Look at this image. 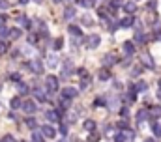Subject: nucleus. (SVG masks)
Here are the masks:
<instances>
[{
	"instance_id": "10",
	"label": "nucleus",
	"mask_w": 161,
	"mask_h": 142,
	"mask_svg": "<svg viewBox=\"0 0 161 142\" xmlns=\"http://www.w3.org/2000/svg\"><path fill=\"white\" fill-rule=\"evenodd\" d=\"M6 37L11 39V41L19 39V37H21V28H11V30H8V36H6Z\"/></svg>"
},
{
	"instance_id": "9",
	"label": "nucleus",
	"mask_w": 161,
	"mask_h": 142,
	"mask_svg": "<svg viewBox=\"0 0 161 142\" xmlns=\"http://www.w3.org/2000/svg\"><path fill=\"white\" fill-rule=\"evenodd\" d=\"M124 52H125L127 56H133V54H135V45H133L131 41H124Z\"/></svg>"
},
{
	"instance_id": "14",
	"label": "nucleus",
	"mask_w": 161,
	"mask_h": 142,
	"mask_svg": "<svg viewBox=\"0 0 161 142\" xmlns=\"http://www.w3.org/2000/svg\"><path fill=\"white\" fill-rule=\"evenodd\" d=\"M71 71H73V64L71 62H66L64 64V71H62V77H69Z\"/></svg>"
},
{
	"instance_id": "20",
	"label": "nucleus",
	"mask_w": 161,
	"mask_h": 142,
	"mask_svg": "<svg viewBox=\"0 0 161 142\" xmlns=\"http://www.w3.org/2000/svg\"><path fill=\"white\" fill-rule=\"evenodd\" d=\"M146 118H148V110H146V108H142V110L137 112V120H139V122H144Z\"/></svg>"
},
{
	"instance_id": "1",
	"label": "nucleus",
	"mask_w": 161,
	"mask_h": 142,
	"mask_svg": "<svg viewBox=\"0 0 161 142\" xmlns=\"http://www.w3.org/2000/svg\"><path fill=\"white\" fill-rule=\"evenodd\" d=\"M99 41H101V37H99V36L92 34V36H88V37H86L84 47H86V49H96V47L99 45Z\"/></svg>"
},
{
	"instance_id": "13",
	"label": "nucleus",
	"mask_w": 161,
	"mask_h": 142,
	"mask_svg": "<svg viewBox=\"0 0 161 142\" xmlns=\"http://www.w3.org/2000/svg\"><path fill=\"white\" fill-rule=\"evenodd\" d=\"M97 77H99V80H109L111 79V71L107 69V68H103V69H99Z\"/></svg>"
},
{
	"instance_id": "54",
	"label": "nucleus",
	"mask_w": 161,
	"mask_h": 142,
	"mask_svg": "<svg viewBox=\"0 0 161 142\" xmlns=\"http://www.w3.org/2000/svg\"><path fill=\"white\" fill-rule=\"evenodd\" d=\"M58 142H66V140H58Z\"/></svg>"
},
{
	"instance_id": "19",
	"label": "nucleus",
	"mask_w": 161,
	"mask_h": 142,
	"mask_svg": "<svg viewBox=\"0 0 161 142\" xmlns=\"http://www.w3.org/2000/svg\"><path fill=\"white\" fill-rule=\"evenodd\" d=\"M17 90H19L21 96H26V94H28V86H26L25 82H19V84H17Z\"/></svg>"
},
{
	"instance_id": "6",
	"label": "nucleus",
	"mask_w": 161,
	"mask_h": 142,
	"mask_svg": "<svg viewBox=\"0 0 161 142\" xmlns=\"http://www.w3.org/2000/svg\"><path fill=\"white\" fill-rule=\"evenodd\" d=\"M21 108H23L26 114H32V112H36V103H34V101H23V103H21Z\"/></svg>"
},
{
	"instance_id": "30",
	"label": "nucleus",
	"mask_w": 161,
	"mask_h": 142,
	"mask_svg": "<svg viewBox=\"0 0 161 142\" xmlns=\"http://www.w3.org/2000/svg\"><path fill=\"white\" fill-rule=\"evenodd\" d=\"M99 139H101V137H99V133H92V135L88 137V142H97Z\"/></svg>"
},
{
	"instance_id": "15",
	"label": "nucleus",
	"mask_w": 161,
	"mask_h": 142,
	"mask_svg": "<svg viewBox=\"0 0 161 142\" xmlns=\"http://www.w3.org/2000/svg\"><path fill=\"white\" fill-rule=\"evenodd\" d=\"M17 21H19V25H21V26H25V28H30V19H28L26 15H21Z\"/></svg>"
},
{
	"instance_id": "49",
	"label": "nucleus",
	"mask_w": 161,
	"mask_h": 142,
	"mask_svg": "<svg viewBox=\"0 0 161 142\" xmlns=\"http://www.w3.org/2000/svg\"><path fill=\"white\" fill-rule=\"evenodd\" d=\"M158 97H159V99H161V90H159V92H158Z\"/></svg>"
},
{
	"instance_id": "32",
	"label": "nucleus",
	"mask_w": 161,
	"mask_h": 142,
	"mask_svg": "<svg viewBox=\"0 0 161 142\" xmlns=\"http://www.w3.org/2000/svg\"><path fill=\"white\" fill-rule=\"evenodd\" d=\"M94 105L96 106H103L105 105V99H103V97H96V99H94Z\"/></svg>"
},
{
	"instance_id": "36",
	"label": "nucleus",
	"mask_w": 161,
	"mask_h": 142,
	"mask_svg": "<svg viewBox=\"0 0 161 142\" xmlns=\"http://www.w3.org/2000/svg\"><path fill=\"white\" fill-rule=\"evenodd\" d=\"M69 103H71L69 99H64V97H62V101H60V106H62V108H68V106H69Z\"/></svg>"
},
{
	"instance_id": "39",
	"label": "nucleus",
	"mask_w": 161,
	"mask_h": 142,
	"mask_svg": "<svg viewBox=\"0 0 161 142\" xmlns=\"http://www.w3.org/2000/svg\"><path fill=\"white\" fill-rule=\"evenodd\" d=\"M82 23H84L86 26H90V25H92V19H90L88 15H84V17H82Z\"/></svg>"
},
{
	"instance_id": "43",
	"label": "nucleus",
	"mask_w": 161,
	"mask_h": 142,
	"mask_svg": "<svg viewBox=\"0 0 161 142\" xmlns=\"http://www.w3.org/2000/svg\"><path fill=\"white\" fill-rule=\"evenodd\" d=\"M49 66H51V68H54V66H56V58H54V56H53V58H49Z\"/></svg>"
},
{
	"instance_id": "35",
	"label": "nucleus",
	"mask_w": 161,
	"mask_h": 142,
	"mask_svg": "<svg viewBox=\"0 0 161 142\" xmlns=\"http://www.w3.org/2000/svg\"><path fill=\"white\" fill-rule=\"evenodd\" d=\"M124 4V0H111V4L109 6H113V8H118V6H122Z\"/></svg>"
},
{
	"instance_id": "46",
	"label": "nucleus",
	"mask_w": 161,
	"mask_h": 142,
	"mask_svg": "<svg viewBox=\"0 0 161 142\" xmlns=\"http://www.w3.org/2000/svg\"><path fill=\"white\" fill-rule=\"evenodd\" d=\"M60 133H64V135H66V133H68V125H66V123H64V125H62V129H60Z\"/></svg>"
},
{
	"instance_id": "31",
	"label": "nucleus",
	"mask_w": 161,
	"mask_h": 142,
	"mask_svg": "<svg viewBox=\"0 0 161 142\" xmlns=\"http://www.w3.org/2000/svg\"><path fill=\"white\" fill-rule=\"evenodd\" d=\"M6 51H8V43L4 39H0V54H4Z\"/></svg>"
},
{
	"instance_id": "16",
	"label": "nucleus",
	"mask_w": 161,
	"mask_h": 142,
	"mask_svg": "<svg viewBox=\"0 0 161 142\" xmlns=\"http://www.w3.org/2000/svg\"><path fill=\"white\" fill-rule=\"evenodd\" d=\"M45 116H47V120H49L51 123H54V122H58V120H60V116H58V112H51V110H49V112H47Z\"/></svg>"
},
{
	"instance_id": "37",
	"label": "nucleus",
	"mask_w": 161,
	"mask_h": 142,
	"mask_svg": "<svg viewBox=\"0 0 161 142\" xmlns=\"http://www.w3.org/2000/svg\"><path fill=\"white\" fill-rule=\"evenodd\" d=\"M118 129H122V131H124V129H127V120H125V122H124V120L118 122Z\"/></svg>"
},
{
	"instance_id": "8",
	"label": "nucleus",
	"mask_w": 161,
	"mask_h": 142,
	"mask_svg": "<svg viewBox=\"0 0 161 142\" xmlns=\"http://www.w3.org/2000/svg\"><path fill=\"white\" fill-rule=\"evenodd\" d=\"M122 8H124V11H127L129 15H133V13L137 11V6H135V2H124V4H122Z\"/></svg>"
},
{
	"instance_id": "23",
	"label": "nucleus",
	"mask_w": 161,
	"mask_h": 142,
	"mask_svg": "<svg viewBox=\"0 0 161 142\" xmlns=\"http://www.w3.org/2000/svg\"><path fill=\"white\" fill-rule=\"evenodd\" d=\"M21 103H23V101H21L19 97H13V99L9 101V105H11V108H21Z\"/></svg>"
},
{
	"instance_id": "2",
	"label": "nucleus",
	"mask_w": 161,
	"mask_h": 142,
	"mask_svg": "<svg viewBox=\"0 0 161 142\" xmlns=\"http://www.w3.org/2000/svg\"><path fill=\"white\" fill-rule=\"evenodd\" d=\"M26 68L32 69V73H36V75L43 73V64H41V60H32L30 64H26Z\"/></svg>"
},
{
	"instance_id": "22",
	"label": "nucleus",
	"mask_w": 161,
	"mask_h": 142,
	"mask_svg": "<svg viewBox=\"0 0 161 142\" xmlns=\"http://www.w3.org/2000/svg\"><path fill=\"white\" fill-rule=\"evenodd\" d=\"M32 142H43V135L40 131H34L32 133Z\"/></svg>"
},
{
	"instance_id": "27",
	"label": "nucleus",
	"mask_w": 161,
	"mask_h": 142,
	"mask_svg": "<svg viewBox=\"0 0 161 142\" xmlns=\"http://www.w3.org/2000/svg\"><path fill=\"white\" fill-rule=\"evenodd\" d=\"M80 6L82 8H92V6H96V0H80Z\"/></svg>"
},
{
	"instance_id": "18",
	"label": "nucleus",
	"mask_w": 161,
	"mask_h": 142,
	"mask_svg": "<svg viewBox=\"0 0 161 142\" xmlns=\"http://www.w3.org/2000/svg\"><path fill=\"white\" fill-rule=\"evenodd\" d=\"M34 96H36L38 101H45V99H47V97H45V92H43L41 88H36V90H34Z\"/></svg>"
},
{
	"instance_id": "25",
	"label": "nucleus",
	"mask_w": 161,
	"mask_h": 142,
	"mask_svg": "<svg viewBox=\"0 0 161 142\" xmlns=\"http://www.w3.org/2000/svg\"><path fill=\"white\" fill-rule=\"evenodd\" d=\"M26 125H28L30 129H38V122H36L34 118H26Z\"/></svg>"
},
{
	"instance_id": "50",
	"label": "nucleus",
	"mask_w": 161,
	"mask_h": 142,
	"mask_svg": "<svg viewBox=\"0 0 161 142\" xmlns=\"http://www.w3.org/2000/svg\"><path fill=\"white\" fill-rule=\"evenodd\" d=\"M146 142H156V140H154V139H148V140H146Z\"/></svg>"
},
{
	"instance_id": "28",
	"label": "nucleus",
	"mask_w": 161,
	"mask_h": 142,
	"mask_svg": "<svg viewBox=\"0 0 161 142\" xmlns=\"http://www.w3.org/2000/svg\"><path fill=\"white\" fill-rule=\"evenodd\" d=\"M62 45H64V43H62V37H58V39H54L53 49H54V51H58V49H62Z\"/></svg>"
},
{
	"instance_id": "29",
	"label": "nucleus",
	"mask_w": 161,
	"mask_h": 142,
	"mask_svg": "<svg viewBox=\"0 0 161 142\" xmlns=\"http://www.w3.org/2000/svg\"><path fill=\"white\" fill-rule=\"evenodd\" d=\"M125 101H127V105L135 103V92H129V94H127V97H125Z\"/></svg>"
},
{
	"instance_id": "44",
	"label": "nucleus",
	"mask_w": 161,
	"mask_h": 142,
	"mask_svg": "<svg viewBox=\"0 0 161 142\" xmlns=\"http://www.w3.org/2000/svg\"><path fill=\"white\" fill-rule=\"evenodd\" d=\"M4 25H6V15L0 13V26H4Z\"/></svg>"
},
{
	"instance_id": "21",
	"label": "nucleus",
	"mask_w": 161,
	"mask_h": 142,
	"mask_svg": "<svg viewBox=\"0 0 161 142\" xmlns=\"http://www.w3.org/2000/svg\"><path fill=\"white\" fill-rule=\"evenodd\" d=\"M64 17H66V19H73V17H75V8H66Z\"/></svg>"
},
{
	"instance_id": "7",
	"label": "nucleus",
	"mask_w": 161,
	"mask_h": 142,
	"mask_svg": "<svg viewBox=\"0 0 161 142\" xmlns=\"http://www.w3.org/2000/svg\"><path fill=\"white\" fill-rule=\"evenodd\" d=\"M141 64L142 66H146V68H150V69H154V60L150 58V54H141Z\"/></svg>"
},
{
	"instance_id": "41",
	"label": "nucleus",
	"mask_w": 161,
	"mask_h": 142,
	"mask_svg": "<svg viewBox=\"0 0 161 142\" xmlns=\"http://www.w3.org/2000/svg\"><path fill=\"white\" fill-rule=\"evenodd\" d=\"M2 142H17V140H15V139H13L11 135H6V137H4V140H2Z\"/></svg>"
},
{
	"instance_id": "33",
	"label": "nucleus",
	"mask_w": 161,
	"mask_h": 142,
	"mask_svg": "<svg viewBox=\"0 0 161 142\" xmlns=\"http://www.w3.org/2000/svg\"><path fill=\"white\" fill-rule=\"evenodd\" d=\"M152 114H154L156 118H159L161 116V106H154V108H152Z\"/></svg>"
},
{
	"instance_id": "42",
	"label": "nucleus",
	"mask_w": 161,
	"mask_h": 142,
	"mask_svg": "<svg viewBox=\"0 0 161 142\" xmlns=\"http://www.w3.org/2000/svg\"><path fill=\"white\" fill-rule=\"evenodd\" d=\"M28 43H32V45L38 43V36H30V37H28Z\"/></svg>"
},
{
	"instance_id": "47",
	"label": "nucleus",
	"mask_w": 161,
	"mask_h": 142,
	"mask_svg": "<svg viewBox=\"0 0 161 142\" xmlns=\"http://www.w3.org/2000/svg\"><path fill=\"white\" fill-rule=\"evenodd\" d=\"M122 116H124V118H127V116H129V112H127V108H124V110H122Z\"/></svg>"
},
{
	"instance_id": "4",
	"label": "nucleus",
	"mask_w": 161,
	"mask_h": 142,
	"mask_svg": "<svg viewBox=\"0 0 161 142\" xmlns=\"http://www.w3.org/2000/svg\"><path fill=\"white\" fill-rule=\"evenodd\" d=\"M40 131H41V135H43V137H49V139H53V137L56 135V129L53 127V123H47V125H43Z\"/></svg>"
},
{
	"instance_id": "51",
	"label": "nucleus",
	"mask_w": 161,
	"mask_h": 142,
	"mask_svg": "<svg viewBox=\"0 0 161 142\" xmlns=\"http://www.w3.org/2000/svg\"><path fill=\"white\" fill-rule=\"evenodd\" d=\"M36 2H38V4H40V2H43V0H36Z\"/></svg>"
},
{
	"instance_id": "12",
	"label": "nucleus",
	"mask_w": 161,
	"mask_h": 142,
	"mask_svg": "<svg viewBox=\"0 0 161 142\" xmlns=\"http://www.w3.org/2000/svg\"><path fill=\"white\" fill-rule=\"evenodd\" d=\"M68 32H69V34L73 36V37H77V39H80V37H82V32H80V28H79V26H73V25H71V26L68 28Z\"/></svg>"
},
{
	"instance_id": "17",
	"label": "nucleus",
	"mask_w": 161,
	"mask_h": 142,
	"mask_svg": "<svg viewBox=\"0 0 161 142\" xmlns=\"http://www.w3.org/2000/svg\"><path fill=\"white\" fill-rule=\"evenodd\" d=\"M82 127H84L86 131H94V129H96V122H94V120H86V122L82 123Z\"/></svg>"
},
{
	"instance_id": "52",
	"label": "nucleus",
	"mask_w": 161,
	"mask_h": 142,
	"mask_svg": "<svg viewBox=\"0 0 161 142\" xmlns=\"http://www.w3.org/2000/svg\"><path fill=\"white\" fill-rule=\"evenodd\" d=\"M53 2H60V0H53Z\"/></svg>"
},
{
	"instance_id": "26",
	"label": "nucleus",
	"mask_w": 161,
	"mask_h": 142,
	"mask_svg": "<svg viewBox=\"0 0 161 142\" xmlns=\"http://www.w3.org/2000/svg\"><path fill=\"white\" fill-rule=\"evenodd\" d=\"M103 62H105V64H116V62H118V58H114V56H113V54H107V56H105V60H103Z\"/></svg>"
},
{
	"instance_id": "40",
	"label": "nucleus",
	"mask_w": 161,
	"mask_h": 142,
	"mask_svg": "<svg viewBox=\"0 0 161 142\" xmlns=\"http://www.w3.org/2000/svg\"><path fill=\"white\" fill-rule=\"evenodd\" d=\"M0 8H2V9L9 8V2H8V0H0Z\"/></svg>"
},
{
	"instance_id": "5",
	"label": "nucleus",
	"mask_w": 161,
	"mask_h": 142,
	"mask_svg": "<svg viewBox=\"0 0 161 142\" xmlns=\"http://www.w3.org/2000/svg\"><path fill=\"white\" fill-rule=\"evenodd\" d=\"M62 97H64V99H75V97H77V90L71 88V86H66V88L62 90Z\"/></svg>"
},
{
	"instance_id": "48",
	"label": "nucleus",
	"mask_w": 161,
	"mask_h": 142,
	"mask_svg": "<svg viewBox=\"0 0 161 142\" xmlns=\"http://www.w3.org/2000/svg\"><path fill=\"white\" fill-rule=\"evenodd\" d=\"M19 4H23V6H25V4H28V0H19Z\"/></svg>"
},
{
	"instance_id": "11",
	"label": "nucleus",
	"mask_w": 161,
	"mask_h": 142,
	"mask_svg": "<svg viewBox=\"0 0 161 142\" xmlns=\"http://www.w3.org/2000/svg\"><path fill=\"white\" fill-rule=\"evenodd\" d=\"M133 25H135V19H133L131 15L124 17V19H122V23H120V26H122V28H129V26H133Z\"/></svg>"
},
{
	"instance_id": "34",
	"label": "nucleus",
	"mask_w": 161,
	"mask_h": 142,
	"mask_svg": "<svg viewBox=\"0 0 161 142\" xmlns=\"http://www.w3.org/2000/svg\"><path fill=\"white\" fill-rule=\"evenodd\" d=\"M154 133H156V137H161V125L159 123H154Z\"/></svg>"
},
{
	"instance_id": "45",
	"label": "nucleus",
	"mask_w": 161,
	"mask_h": 142,
	"mask_svg": "<svg viewBox=\"0 0 161 142\" xmlns=\"http://www.w3.org/2000/svg\"><path fill=\"white\" fill-rule=\"evenodd\" d=\"M156 6H158V2H156V0H150V2H148V8H156Z\"/></svg>"
},
{
	"instance_id": "38",
	"label": "nucleus",
	"mask_w": 161,
	"mask_h": 142,
	"mask_svg": "<svg viewBox=\"0 0 161 142\" xmlns=\"http://www.w3.org/2000/svg\"><path fill=\"white\" fill-rule=\"evenodd\" d=\"M131 73H133V75L137 77L139 73H142V66H137V68H133V71H131Z\"/></svg>"
},
{
	"instance_id": "53",
	"label": "nucleus",
	"mask_w": 161,
	"mask_h": 142,
	"mask_svg": "<svg viewBox=\"0 0 161 142\" xmlns=\"http://www.w3.org/2000/svg\"><path fill=\"white\" fill-rule=\"evenodd\" d=\"M159 86H161V79H159Z\"/></svg>"
},
{
	"instance_id": "24",
	"label": "nucleus",
	"mask_w": 161,
	"mask_h": 142,
	"mask_svg": "<svg viewBox=\"0 0 161 142\" xmlns=\"http://www.w3.org/2000/svg\"><path fill=\"white\" fill-rule=\"evenodd\" d=\"M135 92H146V82H142V80L137 82L135 84Z\"/></svg>"
},
{
	"instance_id": "3",
	"label": "nucleus",
	"mask_w": 161,
	"mask_h": 142,
	"mask_svg": "<svg viewBox=\"0 0 161 142\" xmlns=\"http://www.w3.org/2000/svg\"><path fill=\"white\" fill-rule=\"evenodd\" d=\"M45 84H47V88H49L51 92H56V90H58V79L53 77V75H49V77L45 79Z\"/></svg>"
}]
</instances>
